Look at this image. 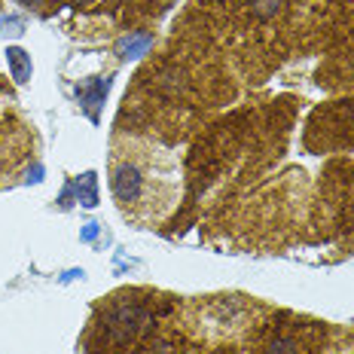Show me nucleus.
<instances>
[{
    "mask_svg": "<svg viewBox=\"0 0 354 354\" xmlns=\"http://www.w3.org/2000/svg\"><path fill=\"white\" fill-rule=\"evenodd\" d=\"M153 150H141L131 144L125 153L113 156L110 189L120 208L131 217L159 220L171 208L177 193V168L162 153L150 156Z\"/></svg>",
    "mask_w": 354,
    "mask_h": 354,
    "instance_id": "1",
    "label": "nucleus"
},
{
    "mask_svg": "<svg viewBox=\"0 0 354 354\" xmlns=\"http://www.w3.org/2000/svg\"><path fill=\"white\" fill-rule=\"evenodd\" d=\"M198 324H202V333H211V330H220V333L232 336L239 333L248 324V306L239 299H211L202 306V315H198Z\"/></svg>",
    "mask_w": 354,
    "mask_h": 354,
    "instance_id": "2",
    "label": "nucleus"
},
{
    "mask_svg": "<svg viewBox=\"0 0 354 354\" xmlns=\"http://www.w3.org/2000/svg\"><path fill=\"white\" fill-rule=\"evenodd\" d=\"M266 354H299V342L293 336H278L269 342V351Z\"/></svg>",
    "mask_w": 354,
    "mask_h": 354,
    "instance_id": "3",
    "label": "nucleus"
},
{
    "mask_svg": "<svg viewBox=\"0 0 354 354\" xmlns=\"http://www.w3.org/2000/svg\"><path fill=\"white\" fill-rule=\"evenodd\" d=\"M254 12L260 19H275L281 12V0H257L254 3Z\"/></svg>",
    "mask_w": 354,
    "mask_h": 354,
    "instance_id": "4",
    "label": "nucleus"
},
{
    "mask_svg": "<svg viewBox=\"0 0 354 354\" xmlns=\"http://www.w3.org/2000/svg\"><path fill=\"white\" fill-rule=\"evenodd\" d=\"M342 354H354V345H351V348H345V351H342Z\"/></svg>",
    "mask_w": 354,
    "mask_h": 354,
    "instance_id": "5",
    "label": "nucleus"
},
{
    "mask_svg": "<svg viewBox=\"0 0 354 354\" xmlns=\"http://www.w3.org/2000/svg\"><path fill=\"white\" fill-rule=\"evenodd\" d=\"M73 3H86V0H73Z\"/></svg>",
    "mask_w": 354,
    "mask_h": 354,
    "instance_id": "6",
    "label": "nucleus"
}]
</instances>
